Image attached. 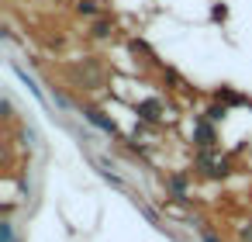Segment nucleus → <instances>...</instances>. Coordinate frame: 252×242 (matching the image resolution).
I'll return each instance as SVG.
<instances>
[{
	"instance_id": "1",
	"label": "nucleus",
	"mask_w": 252,
	"mask_h": 242,
	"mask_svg": "<svg viewBox=\"0 0 252 242\" xmlns=\"http://www.w3.org/2000/svg\"><path fill=\"white\" fill-rule=\"evenodd\" d=\"M87 118H90V121H94L97 128H104V132H114V125H111V121H107V118H104L100 111H87Z\"/></svg>"
}]
</instances>
